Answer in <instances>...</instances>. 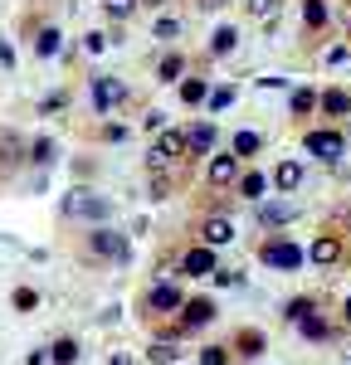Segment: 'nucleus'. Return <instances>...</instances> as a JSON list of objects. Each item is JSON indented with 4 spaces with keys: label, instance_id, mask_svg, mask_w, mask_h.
<instances>
[{
    "label": "nucleus",
    "instance_id": "obj_40",
    "mask_svg": "<svg viewBox=\"0 0 351 365\" xmlns=\"http://www.w3.org/2000/svg\"><path fill=\"white\" fill-rule=\"evenodd\" d=\"M54 361V351H29V365H49Z\"/></svg>",
    "mask_w": 351,
    "mask_h": 365
},
{
    "label": "nucleus",
    "instance_id": "obj_18",
    "mask_svg": "<svg viewBox=\"0 0 351 365\" xmlns=\"http://www.w3.org/2000/svg\"><path fill=\"white\" fill-rule=\"evenodd\" d=\"M312 108H322V98H317V93H312V88H292L288 113H292V117H302V113H312Z\"/></svg>",
    "mask_w": 351,
    "mask_h": 365
},
{
    "label": "nucleus",
    "instance_id": "obj_33",
    "mask_svg": "<svg viewBox=\"0 0 351 365\" xmlns=\"http://www.w3.org/2000/svg\"><path fill=\"white\" fill-rule=\"evenodd\" d=\"M230 103H234V88H215L210 93V113H225Z\"/></svg>",
    "mask_w": 351,
    "mask_h": 365
},
{
    "label": "nucleus",
    "instance_id": "obj_23",
    "mask_svg": "<svg viewBox=\"0 0 351 365\" xmlns=\"http://www.w3.org/2000/svg\"><path fill=\"white\" fill-rule=\"evenodd\" d=\"M230 151H234V156H259V151H263V137H259V132H239Z\"/></svg>",
    "mask_w": 351,
    "mask_h": 365
},
{
    "label": "nucleus",
    "instance_id": "obj_14",
    "mask_svg": "<svg viewBox=\"0 0 351 365\" xmlns=\"http://www.w3.org/2000/svg\"><path fill=\"white\" fill-rule=\"evenodd\" d=\"M273 185H278L283 195H292V190L302 185V161H278V170H273Z\"/></svg>",
    "mask_w": 351,
    "mask_h": 365
},
{
    "label": "nucleus",
    "instance_id": "obj_2",
    "mask_svg": "<svg viewBox=\"0 0 351 365\" xmlns=\"http://www.w3.org/2000/svg\"><path fill=\"white\" fill-rule=\"evenodd\" d=\"M259 258L268 263V268H278V273H297V268L307 263V249H297V244H288V239H263Z\"/></svg>",
    "mask_w": 351,
    "mask_h": 365
},
{
    "label": "nucleus",
    "instance_id": "obj_27",
    "mask_svg": "<svg viewBox=\"0 0 351 365\" xmlns=\"http://www.w3.org/2000/svg\"><path fill=\"white\" fill-rule=\"evenodd\" d=\"M29 161H34V166H49V161H54V141L39 137L34 146H29Z\"/></svg>",
    "mask_w": 351,
    "mask_h": 365
},
{
    "label": "nucleus",
    "instance_id": "obj_35",
    "mask_svg": "<svg viewBox=\"0 0 351 365\" xmlns=\"http://www.w3.org/2000/svg\"><path fill=\"white\" fill-rule=\"evenodd\" d=\"M215 282H220V287H244V273H234V268H220V273H215Z\"/></svg>",
    "mask_w": 351,
    "mask_h": 365
},
{
    "label": "nucleus",
    "instance_id": "obj_20",
    "mask_svg": "<svg viewBox=\"0 0 351 365\" xmlns=\"http://www.w3.org/2000/svg\"><path fill=\"white\" fill-rule=\"evenodd\" d=\"M180 98H185V108L210 103V83H205V78H185V83H180Z\"/></svg>",
    "mask_w": 351,
    "mask_h": 365
},
{
    "label": "nucleus",
    "instance_id": "obj_29",
    "mask_svg": "<svg viewBox=\"0 0 351 365\" xmlns=\"http://www.w3.org/2000/svg\"><path fill=\"white\" fill-rule=\"evenodd\" d=\"M10 302H15V312H34V307H39V292H34V287H15Z\"/></svg>",
    "mask_w": 351,
    "mask_h": 365
},
{
    "label": "nucleus",
    "instance_id": "obj_10",
    "mask_svg": "<svg viewBox=\"0 0 351 365\" xmlns=\"http://www.w3.org/2000/svg\"><path fill=\"white\" fill-rule=\"evenodd\" d=\"M210 322H215V302H210V297H190V302L180 307V327H185V331H200Z\"/></svg>",
    "mask_w": 351,
    "mask_h": 365
},
{
    "label": "nucleus",
    "instance_id": "obj_30",
    "mask_svg": "<svg viewBox=\"0 0 351 365\" xmlns=\"http://www.w3.org/2000/svg\"><path fill=\"white\" fill-rule=\"evenodd\" d=\"M307 312H317V302H312V297H292V302H288V322L297 327V322H302Z\"/></svg>",
    "mask_w": 351,
    "mask_h": 365
},
{
    "label": "nucleus",
    "instance_id": "obj_17",
    "mask_svg": "<svg viewBox=\"0 0 351 365\" xmlns=\"http://www.w3.org/2000/svg\"><path fill=\"white\" fill-rule=\"evenodd\" d=\"M234 44H239V29H234V25H220L215 34H210V54H215V58L234 54Z\"/></svg>",
    "mask_w": 351,
    "mask_h": 365
},
{
    "label": "nucleus",
    "instance_id": "obj_1",
    "mask_svg": "<svg viewBox=\"0 0 351 365\" xmlns=\"http://www.w3.org/2000/svg\"><path fill=\"white\" fill-rule=\"evenodd\" d=\"M63 215L68 220H88V225H108L113 220V200L93 195V190H73V195L63 200Z\"/></svg>",
    "mask_w": 351,
    "mask_h": 365
},
{
    "label": "nucleus",
    "instance_id": "obj_32",
    "mask_svg": "<svg viewBox=\"0 0 351 365\" xmlns=\"http://www.w3.org/2000/svg\"><path fill=\"white\" fill-rule=\"evenodd\" d=\"M200 365H230V351H225V346H205Z\"/></svg>",
    "mask_w": 351,
    "mask_h": 365
},
{
    "label": "nucleus",
    "instance_id": "obj_39",
    "mask_svg": "<svg viewBox=\"0 0 351 365\" xmlns=\"http://www.w3.org/2000/svg\"><path fill=\"white\" fill-rule=\"evenodd\" d=\"M103 137H108V141H122V137H127V127H117V122H108V127H103Z\"/></svg>",
    "mask_w": 351,
    "mask_h": 365
},
{
    "label": "nucleus",
    "instance_id": "obj_4",
    "mask_svg": "<svg viewBox=\"0 0 351 365\" xmlns=\"http://www.w3.org/2000/svg\"><path fill=\"white\" fill-rule=\"evenodd\" d=\"M88 253H98V258H113V263H122V258L132 253V244H127V234H117L113 225H98L93 234H88Z\"/></svg>",
    "mask_w": 351,
    "mask_h": 365
},
{
    "label": "nucleus",
    "instance_id": "obj_41",
    "mask_svg": "<svg viewBox=\"0 0 351 365\" xmlns=\"http://www.w3.org/2000/svg\"><path fill=\"white\" fill-rule=\"evenodd\" d=\"M342 322H347V327H351V297H347V302H342Z\"/></svg>",
    "mask_w": 351,
    "mask_h": 365
},
{
    "label": "nucleus",
    "instance_id": "obj_38",
    "mask_svg": "<svg viewBox=\"0 0 351 365\" xmlns=\"http://www.w3.org/2000/svg\"><path fill=\"white\" fill-rule=\"evenodd\" d=\"M146 132H166V117H161V113H146Z\"/></svg>",
    "mask_w": 351,
    "mask_h": 365
},
{
    "label": "nucleus",
    "instance_id": "obj_13",
    "mask_svg": "<svg viewBox=\"0 0 351 365\" xmlns=\"http://www.w3.org/2000/svg\"><path fill=\"white\" fill-rule=\"evenodd\" d=\"M122 103V83H113V78H93V108L108 117Z\"/></svg>",
    "mask_w": 351,
    "mask_h": 365
},
{
    "label": "nucleus",
    "instance_id": "obj_12",
    "mask_svg": "<svg viewBox=\"0 0 351 365\" xmlns=\"http://www.w3.org/2000/svg\"><path fill=\"white\" fill-rule=\"evenodd\" d=\"M146 307L151 312H176V307H185V297H180V287H171V282H156V287L146 292Z\"/></svg>",
    "mask_w": 351,
    "mask_h": 365
},
{
    "label": "nucleus",
    "instance_id": "obj_25",
    "mask_svg": "<svg viewBox=\"0 0 351 365\" xmlns=\"http://www.w3.org/2000/svg\"><path fill=\"white\" fill-rule=\"evenodd\" d=\"M297 331H302V336H312V341H322V336H327V331H332V327H327V322H322L317 312H307V317H302V322H297Z\"/></svg>",
    "mask_w": 351,
    "mask_h": 365
},
{
    "label": "nucleus",
    "instance_id": "obj_21",
    "mask_svg": "<svg viewBox=\"0 0 351 365\" xmlns=\"http://www.w3.org/2000/svg\"><path fill=\"white\" fill-rule=\"evenodd\" d=\"M180 73H185V58L180 54H166L161 63H156V78H161V83H176Z\"/></svg>",
    "mask_w": 351,
    "mask_h": 365
},
{
    "label": "nucleus",
    "instance_id": "obj_26",
    "mask_svg": "<svg viewBox=\"0 0 351 365\" xmlns=\"http://www.w3.org/2000/svg\"><path fill=\"white\" fill-rule=\"evenodd\" d=\"M234 346H239V356H249V361H254V356L263 351V336H259V331H239V341H234Z\"/></svg>",
    "mask_w": 351,
    "mask_h": 365
},
{
    "label": "nucleus",
    "instance_id": "obj_3",
    "mask_svg": "<svg viewBox=\"0 0 351 365\" xmlns=\"http://www.w3.org/2000/svg\"><path fill=\"white\" fill-rule=\"evenodd\" d=\"M302 151H307V156H322V161H342V156H347V137L332 132V127H312V132L302 137Z\"/></svg>",
    "mask_w": 351,
    "mask_h": 365
},
{
    "label": "nucleus",
    "instance_id": "obj_31",
    "mask_svg": "<svg viewBox=\"0 0 351 365\" xmlns=\"http://www.w3.org/2000/svg\"><path fill=\"white\" fill-rule=\"evenodd\" d=\"M146 356H151V361H161V365H171L176 361V346H171V341H151V351H146Z\"/></svg>",
    "mask_w": 351,
    "mask_h": 365
},
{
    "label": "nucleus",
    "instance_id": "obj_37",
    "mask_svg": "<svg viewBox=\"0 0 351 365\" xmlns=\"http://www.w3.org/2000/svg\"><path fill=\"white\" fill-rule=\"evenodd\" d=\"M347 54H351L347 44H332V49H327V63H347Z\"/></svg>",
    "mask_w": 351,
    "mask_h": 365
},
{
    "label": "nucleus",
    "instance_id": "obj_16",
    "mask_svg": "<svg viewBox=\"0 0 351 365\" xmlns=\"http://www.w3.org/2000/svg\"><path fill=\"white\" fill-rule=\"evenodd\" d=\"M322 113L327 117H351V93L347 88H327V93H322Z\"/></svg>",
    "mask_w": 351,
    "mask_h": 365
},
{
    "label": "nucleus",
    "instance_id": "obj_43",
    "mask_svg": "<svg viewBox=\"0 0 351 365\" xmlns=\"http://www.w3.org/2000/svg\"><path fill=\"white\" fill-rule=\"evenodd\" d=\"M347 258H351V253H347Z\"/></svg>",
    "mask_w": 351,
    "mask_h": 365
},
{
    "label": "nucleus",
    "instance_id": "obj_19",
    "mask_svg": "<svg viewBox=\"0 0 351 365\" xmlns=\"http://www.w3.org/2000/svg\"><path fill=\"white\" fill-rule=\"evenodd\" d=\"M263 190H268V175H259V170L239 175V195L244 200H263Z\"/></svg>",
    "mask_w": 351,
    "mask_h": 365
},
{
    "label": "nucleus",
    "instance_id": "obj_7",
    "mask_svg": "<svg viewBox=\"0 0 351 365\" xmlns=\"http://www.w3.org/2000/svg\"><path fill=\"white\" fill-rule=\"evenodd\" d=\"M180 273H190V278H215L220 268H215V249L210 244H195V249L180 253Z\"/></svg>",
    "mask_w": 351,
    "mask_h": 365
},
{
    "label": "nucleus",
    "instance_id": "obj_11",
    "mask_svg": "<svg viewBox=\"0 0 351 365\" xmlns=\"http://www.w3.org/2000/svg\"><path fill=\"white\" fill-rule=\"evenodd\" d=\"M254 215H259L263 229H278V225H292V220H297V205H288V200H268V205H259Z\"/></svg>",
    "mask_w": 351,
    "mask_h": 365
},
{
    "label": "nucleus",
    "instance_id": "obj_22",
    "mask_svg": "<svg viewBox=\"0 0 351 365\" xmlns=\"http://www.w3.org/2000/svg\"><path fill=\"white\" fill-rule=\"evenodd\" d=\"M302 25H307V29L327 25V0H302Z\"/></svg>",
    "mask_w": 351,
    "mask_h": 365
},
{
    "label": "nucleus",
    "instance_id": "obj_6",
    "mask_svg": "<svg viewBox=\"0 0 351 365\" xmlns=\"http://www.w3.org/2000/svg\"><path fill=\"white\" fill-rule=\"evenodd\" d=\"M185 151H190L185 132H161V137H156V146H151V156H146V166H176Z\"/></svg>",
    "mask_w": 351,
    "mask_h": 365
},
{
    "label": "nucleus",
    "instance_id": "obj_9",
    "mask_svg": "<svg viewBox=\"0 0 351 365\" xmlns=\"http://www.w3.org/2000/svg\"><path fill=\"white\" fill-rule=\"evenodd\" d=\"M200 244H210V249L234 244V220L230 215H210V220H200Z\"/></svg>",
    "mask_w": 351,
    "mask_h": 365
},
{
    "label": "nucleus",
    "instance_id": "obj_15",
    "mask_svg": "<svg viewBox=\"0 0 351 365\" xmlns=\"http://www.w3.org/2000/svg\"><path fill=\"white\" fill-rule=\"evenodd\" d=\"M185 141H190V156H205V151H215V122H195V127L185 132Z\"/></svg>",
    "mask_w": 351,
    "mask_h": 365
},
{
    "label": "nucleus",
    "instance_id": "obj_8",
    "mask_svg": "<svg viewBox=\"0 0 351 365\" xmlns=\"http://www.w3.org/2000/svg\"><path fill=\"white\" fill-rule=\"evenodd\" d=\"M205 180L215 185V190H225V185H239V156L225 151V156H210V170H205Z\"/></svg>",
    "mask_w": 351,
    "mask_h": 365
},
{
    "label": "nucleus",
    "instance_id": "obj_24",
    "mask_svg": "<svg viewBox=\"0 0 351 365\" xmlns=\"http://www.w3.org/2000/svg\"><path fill=\"white\" fill-rule=\"evenodd\" d=\"M58 39H63L58 29H39V39H34V54H39V58H54V54H58Z\"/></svg>",
    "mask_w": 351,
    "mask_h": 365
},
{
    "label": "nucleus",
    "instance_id": "obj_36",
    "mask_svg": "<svg viewBox=\"0 0 351 365\" xmlns=\"http://www.w3.org/2000/svg\"><path fill=\"white\" fill-rule=\"evenodd\" d=\"M103 5H108V15L122 20V15H132V5H137V0H103Z\"/></svg>",
    "mask_w": 351,
    "mask_h": 365
},
{
    "label": "nucleus",
    "instance_id": "obj_42",
    "mask_svg": "<svg viewBox=\"0 0 351 365\" xmlns=\"http://www.w3.org/2000/svg\"><path fill=\"white\" fill-rule=\"evenodd\" d=\"M200 5H210V10H215V5H225V0H200Z\"/></svg>",
    "mask_w": 351,
    "mask_h": 365
},
{
    "label": "nucleus",
    "instance_id": "obj_5",
    "mask_svg": "<svg viewBox=\"0 0 351 365\" xmlns=\"http://www.w3.org/2000/svg\"><path fill=\"white\" fill-rule=\"evenodd\" d=\"M342 258H347V239L342 234H317L307 244V263H317V268H337Z\"/></svg>",
    "mask_w": 351,
    "mask_h": 365
},
{
    "label": "nucleus",
    "instance_id": "obj_28",
    "mask_svg": "<svg viewBox=\"0 0 351 365\" xmlns=\"http://www.w3.org/2000/svg\"><path fill=\"white\" fill-rule=\"evenodd\" d=\"M54 361H58V365H73V361H78V341H73V336L54 341Z\"/></svg>",
    "mask_w": 351,
    "mask_h": 365
},
{
    "label": "nucleus",
    "instance_id": "obj_34",
    "mask_svg": "<svg viewBox=\"0 0 351 365\" xmlns=\"http://www.w3.org/2000/svg\"><path fill=\"white\" fill-rule=\"evenodd\" d=\"M249 15H259V20H273V15H278V0H249Z\"/></svg>",
    "mask_w": 351,
    "mask_h": 365
}]
</instances>
